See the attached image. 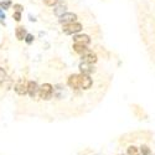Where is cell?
Returning a JSON list of instances; mask_svg holds the SVG:
<instances>
[{"mask_svg": "<svg viewBox=\"0 0 155 155\" xmlns=\"http://www.w3.org/2000/svg\"><path fill=\"white\" fill-rule=\"evenodd\" d=\"M52 93H54V87L50 83H44L41 87H38V94H40L41 99L48 101L52 98Z\"/></svg>", "mask_w": 155, "mask_h": 155, "instance_id": "obj_1", "label": "cell"}, {"mask_svg": "<svg viewBox=\"0 0 155 155\" xmlns=\"http://www.w3.org/2000/svg\"><path fill=\"white\" fill-rule=\"evenodd\" d=\"M81 30H82V24L77 22V21L66 24V25H63V28H62V31L67 35H77Z\"/></svg>", "mask_w": 155, "mask_h": 155, "instance_id": "obj_2", "label": "cell"}, {"mask_svg": "<svg viewBox=\"0 0 155 155\" xmlns=\"http://www.w3.org/2000/svg\"><path fill=\"white\" fill-rule=\"evenodd\" d=\"M15 89V92L20 96H25V94H28V81L26 80H20L18 81V83L15 84L14 87Z\"/></svg>", "mask_w": 155, "mask_h": 155, "instance_id": "obj_3", "label": "cell"}, {"mask_svg": "<svg viewBox=\"0 0 155 155\" xmlns=\"http://www.w3.org/2000/svg\"><path fill=\"white\" fill-rule=\"evenodd\" d=\"M93 84V81L89 76H86V74H80V88L82 89H88L91 88Z\"/></svg>", "mask_w": 155, "mask_h": 155, "instance_id": "obj_4", "label": "cell"}, {"mask_svg": "<svg viewBox=\"0 0 155 155\" xmlns=\"http://www.w3.org/2000/svg\"><path fill=\"white\" fill-rule=\"evenodd\" d=\"M82 60H83V62H87V63H91V64H93V63H96L97 62V55L93 52V51H91V50H87L86 52H83L82 54Z\"/></svg>", "mask_w": 155, "mask_h": 155, "instance_id": "obj_5", "label": "cell"}, {"mask_svg": "<svg viewBox=\"0 0 155 155\" xmlns=\"http://www.w3.org/2000/svg\"><path fill=\"white\" fill-rule=\"evenodd\" d=\"M73 40H74V44H81V45H88L91 42V37L86 34H77L73 36Z\"/></svg>", "mask_w": 155, "mask_h": 155, "instance_id": "obj_6", "label": "cell"}, {"mask_svg": "<svg viewBox=\"0 0 155 155\" xmlns=\"http://www.w3.org/2000/svg\"><path fill=\"white\" fill-rule=\"evenodd\" d=\"M77 20V15L73 14V12H66V14H63L61 18H60V22L66 25V24H71V22H76Z\"/></svg>", "mask_w": 155, "mask_h": 155, "instance_id": "obj_7", "label": "cell"}, {"mask_svg": "<svg viewBox=\"0 0 155 155\" xmlns=\"http://www.w3.org/2000/svg\"><path fill=\"white\" fill-rule=\"evenodd\" d=\"M80 71H81V74L89 76L91 73L94 72V67H93V64H91V63L81 62V63H80Z\"/></svg>", "mask_w": 155, "mask_h": 155, "instance_id": "obj_8", "label": "cell"}, {"mask_svg": "<svg viewBox=\"0 0 155 155\" xmlns=\"http://www.w3.org/2000/svg\"><path fill=\"white\" fill-rule=\"evenodd\" d=\"M67 84L72 89H80V74H71L67 80Z\"/></svg>", "mask_w": 155, "mask_h": 155, "instance_id": "obj_9", "label": "cell"}, {"mask_svg": "<svg viewBox=\"0 0 155 155\" xmlns=\"http://www.w3.org/2000/svg\"><path fill=\"white\" fill-rule=\"evenodd\" d=\"M37 92H38V86H37V83H36L35 81L28 82V93H29V96H30L31 98H35V96L37 94Z\"/></svg>", "mask_w": 155, "mask_h": 155, "instance_id": "obj_10", "label": "cell"}, {"mask_svg": "<svg viewBox=\"0 0 155 155\" xmlns=\"http://www.w3.org/2000/svg\"><path fill=\"white\" fill-rule=\"evenodd\" d=\"M66 4H63V3H58L56 6H55V9H54V12H55V15L56 16H58V18H61L63 14H66Z\"/></svg>", "mask_w": 155, "mask_h": 155, "instance_id": "obj_11", "label": "cell"}, {"mask_svg": "<svg viewBox=\"0 0 155 155\" xmlns=\"http://www.w3.org/2000/svg\"><path fill=\"white\" fill-rule=\"evenodd\" d=\"M15 35H16V38L18 40H25V36H26V30H25L24 26H18L16 30H15Z\"/></svg>", "mask_w": 155, "mask_h": 155, "instance_id": "obj_12", "label": "cell"}, {"mask_svg": "<svg viewBox=\"0 0 155 155\" xmlns=\"http://www.w3.org/2000/svg\"><path fill=\"white\" fill-rule=\"evenodd\" d=\"M72 48H73L74 52L80 54V55H82L83 52H86V51L88 50L86 45H81V44H73V47H72Z\"/></svg>", "mask_w": 155, "mask_h": 155, "instance_id": "obj_13", "label": "cell"}, {"mask_svg": "<svg viewBox=\"0 0 155 155\" xmlns=\"http://www.w3.org/2000/svg\"><path fill=\"white\" fill-rule=\"evenodd\" d=\"M140 151H141V155H153L150 148L147 147V145H141L140 147Z\"/></svg>", "mask_w": 155, "mask_h": 155, "instance_id": "obj_14", "label": "cell"}, {"mask_svg": "<svg viewBox=\"0 0 155 155\" xmlns=\"http://www.w3.org/2000/svg\"><path fill=\"white\" fill-rule=\"evenodd\" d=\"M5 80H6V72L3 67H0V84L4 83Z\"/></svg>", "mask_w": 155, "mask_h": 155, "instance_id": "obj_15", "label": "cell"}, {"mask_svg": "<svg viewBox=\"0 0 155 155\" xmlns=\"http://www.w3.org/2000/svg\"><path fill=\"white\" fill-rule=\"evenodd\" d=\"M128 154L129 155H139V151H138V148L137 147H129L128 148Z\"/></svg>", "mask_w": 155, "mask_h": 155, "instance_id": "obj_16", "label": "cell"}, {"mask_svg": "<svg viewBox=\"0 0 155 155\" xmlns=\"http://www.w3.org/2000/svg\"><path fill=\"white\" fill-rule=\"evenodd\" d=\"M44 3L47 6H56L58 4V0H44Z\"/></svg>", "mask_w": 155, "mask_h": 155, "instance_id": "obj_17", "label": "cell"}, {"mask_svg": "<svg viewBox=\"0 0 155 155\" xmlns=\"http://www.w3.org/2000/svg\"><path fill=\"white\" fill-rule=\"evenodd\" d=\"M10 5H11V2H10V0H5V2H2V3H0V8H2V9H9Z\"/></svg>", "mask_w": 155, "mask_h": 155, "instance_id": "obj_18", "label": "cell"}, {"mask_svg": "<svg viewBox=\"0 0 155 155\" xmlns=\"http://www.w3.org/2000/svg\"><path fill=\"white\" fill-rule=\"evenodd\" d=\"M32 41H34V35L28 34L26 36H25V42H26V44H31Z\"/></svg>", "mask_w": 155, "mask_h": 155, "instance_id": "obj_19", "label": "cell"}, {"mask_svg": "<svg viewBox=\"0 0 155 155\" xmlns=\"http://www.w3.org/2000/svg\"><path fill=\"white\" fill-rule=\"evenodd\" d=\"M12 18H14L16 21H20V20H21V12H16V11H14V15H12Z\"/></svg>", "mask_w": 155, "mask_h": 155, "instance_id": "obj_20", "label": "cell"}, {"mask_svg": "<svg viewBox=\"0 0 155 155\" xmlns=\"http://www.w3.org/2000/svg\"><path fill=\"white\" fill-rule=\"evenodd\" d=\"M14 9H15V11H16V12H21V11H22V9H24V6H22V5H20V4H14Z\"/></svg>", "mask_w": 155, "mask_h": 155, "instance_id": "obj_21", "label": "cell"}, {"mask_svg": "<svg viewBox=\"0 0 155 155\" xmlns=\"http://www.w3.org/2000/svg\"><path fill=\"white\" fill-rule=\"evenodd\" d=\"M0 19H5V12L2 8H0Z\"/></svg>", "mask_w": 155, "mask_h": 155, "instance_id": "obj_22", "label": "cell"}]
</instances>
